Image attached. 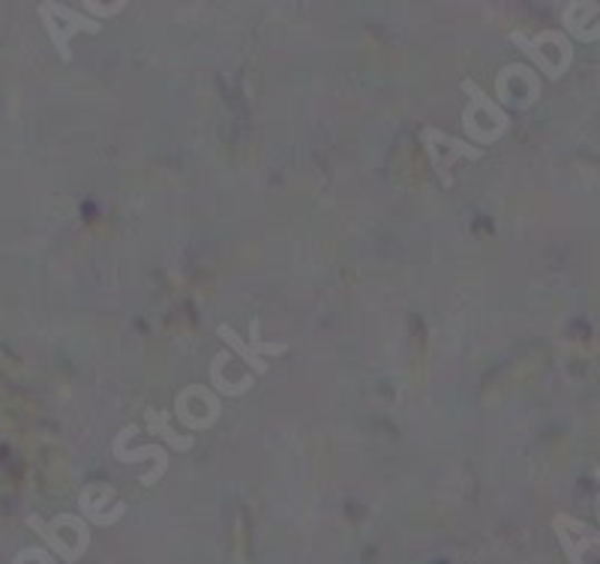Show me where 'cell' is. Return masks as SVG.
Instances as JSON below:
<instances>
[{"mask_svg": "<svg viewBox=\"0 0 600 564\" xmlns=\"http://www.w3.org/2000/svg\"><path fill=\"white\" fill-rule=\"evenodd\" d=\"M421 145L426 150V157L433 162V171L439 175L444 187H453V162L460 159H481L483 150L474 148L472 141L453 139L439 127H423L421 129Z\"/></svg>", "mask_w": 600, "mask_h": 564, "instance_id": "obj_4", "label": "cell"}, {"mask_svg": "<svg viewBox=\"0 0 600 564\" xmlns=\"http://www.w3.org/2000/svg\"><path fill=\"white\" fill-rule=\"evenodd\" d=\"M111 454H115V459H120V463H141V459H157L163 472L168 468V454L159 445H145V447H136V451H127V447L115 445L111 447Z\"/></svg>", "mask_w": 600, "mask_h": 564, "instance_id": "obj_12", "label": "cell"}, {"mask_svg": "<svg viewBox=\"0 0 600 564\" xmlns=\"http://www.w3.org/2000/svg\"><path fill=\"white\" fill-rule=\"evenodd\" d=\"M148 429L154 433V436L166 438L168 445L175 447V451H189V447H193V438L180 436V433H175V429L168 426L166 412H154V408H150V412H148Z\"/></svg>", "mask_w": 600, "mask_h": 564, "instance_id": "obj_11", "label": "cell"}, {"mask_svg": "<svg viewBox=\"0 0 600 564\" xmlns=\"http://www.w3.org/2000/svg\"><path fill=\"white\" fill-rule=\"evenodd\" d=\"M109 498H115V489L106 484H90L85 493H81L79 505H81V514L88 516L90 523L97 525H111L118 523L120 516L118 514H106V505H109Z\"/></svg>", "mask_w": 600, "mask_h": 564, "instance_id": "obj_9", "label": "cell"}, {"mask_svg": "<svg viewBox=\"0 0 600 564\" xmlns=\"http://www.w3.org/2000/svg\"><path fill=\"white\" fill-rule=\"evenodd\" d=\"M460 88L469 93V106L463 111V127L469 129V136L481 145L499 141L511 127L508 111L499 106V99H492L483 88H478L472 79L460 81Z\"/></svg>", "mask_w": 600, "mask_h": 564, "instance_id": "obj_2", "label": "cell"}, {"mask_svg": "<svg viewBox=\"0 0 600 564\" xmlns=\"http://www.w3.org/2000/svg\"><path fill=\"white\" fill-rule=\"evenodd\" d=\"M124 7H127V3H124V0H120V3H115V7H111V10H106V7H102V3H85V10L88 12H109V16H115V12H120L124 10Z\"/></svg>", "mask_w": 600, "mask_h": 564, "instance_id": "obj_14", "label": "cell"}, {"mask_svg": "<svg viewBox=\"0 0 600 564\" xmlns=\"http://www.w3.org/2000/svg\"><path fill=\"white\" fill-rule=\"evenodd\" d=\"M175 408H178L180 424L189 426V429H207V426L217 424V417H219L217 394H214L210 387H201V385L187 387V390L178 396Z\"/></svg>", "mask_w": 600, "mask_h": 564, "instance_id": "obj_7", "label": "cell"}, {"mask_svg": "<svg viewBox=\"0 0 600 564\" xmlns=\"http://www.w3.org/2000/svg\"><path fill=\"white\" fill-rule=\"evenodd\" d=\"M598 3H568L564 7V28L571 30L573 37H580V40H600L598 33L589 30V19L598 16Z\"/></svg>", "mask_w": 600, "mask_h": 564, "instance_id": "obj_10", "label": "cell"}, {"mask_svg": "<svg viewBox=\"0 0 600 564\" xmlns=\"http://www.w3.org/2000/svg\"><path fill=\"white\" fill-rule=\"evenodd\" d=\"M217 334L219 339H226L228 346L244 357L246 367L256 369V376H265L267 373V364L262 355H283V352H288L286 343H262V337H258V334H262V321H258V318H253V325H249V343H244V339L237 337L235 327L228 325H219Z\"/></svg>", "mask_w": 600, "mask_h": 564, "instance_id": "obj_6", "label": "cell"}, {"mask_svg": "<svg viewBox=\"0 0 600 564\" xmlns=\"http://www.w3.org/2000/svg\"><path fill=\"white\" fill-rule=\"evenodd\" d=\"M508 40L522 49V55H529L534 67L543 72V79H561L573 60V46L571 40L559 33V30H538V33H522V30H513Z\"/></svg>", "mask_w": 600, "mask_h": 564, "instance_id": "obj_1", "label": "cell"}, {"mask_svg": "<svg viewBox=\"0 0 600 564\" xmlns=\"http://www.w3.org/2000/svg\"><path fill=\"white\" fill-rule=\"evenodd\" d=\"M16 564H55V558L46 550H24Z\"/></svg>", "mask_w": 600, "mask_h": 564, "instance_id": "obj_13", "label": "cell"}, {"mask_svg": "<svg viewBox=\"0 0 600 564\" xmlns=\"http://www.w3.org/2000/svg\"><path fill=\"white\" fill-rule=\"evenodd\" d=\"M28 525L37 535L46 537V544H49L63 562H79L81 553H85L90 544L88 525L72 514L55 516L51 523L40 520V516H28Z\"/></svg>", "mask_w": 600, "mask_h": 564, "instance_id": "obj_3", "label": "cell"}, {"mask_svg": "<svg viewBox=\"0 0 600 564\" xmlns=\"http://www.w3.org/2000/svg\"><path fill=\"white\" fill-rule=\"evenodd\" d=\"M40 19L42 24H46V30H49V37L51 42H55V49H58L60 60L72 58L69 42H72L76 33H81V30L99 33V28H102L97 19H88L85 12H76L72 7H63V3H51V0H46L40 7Z\"/></svg>", "mask_w": 600, "mask_h": 564, "instance_id": "obj_5", "label": "cell"}, {"mask_svg": "<svg viewBox=\"0 0 600 564\" xmlns=\"http://www.w3.org/2000/svg\"><path fill=\"white\" fill-rule=\"evenodd\" d=\"M552 525H555V532H559V541L561 546H564L568 558H571V564H582V555H586V550H589L591 544L600 546L598 532H591L589 525L573 520V516H555Z\"/></svg>", "mask_w": 600, "mask_h": 564, "instance_id": "obj_8", "label": "cell"}]
</instances>
